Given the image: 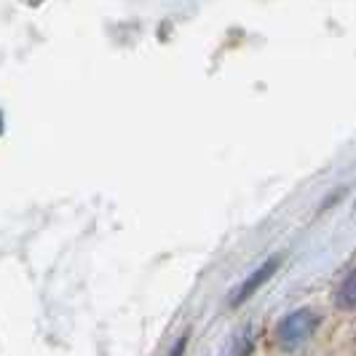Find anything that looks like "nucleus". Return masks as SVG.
Instances as JSON below:
<instances>
[{
    "mask_svg": "<svg viewBox=\"0 0 356 356\" xmlns=\"http://www.w3.org/2000/svg\"><path fill=\"white\" fill-rule=\"evenodd\" d=\"M185 346H188V335H182V338L175 343V348H172V354L169 356H182L185 354Z\"/></svg>",
    "mask_w": 356,
    "mask_h": 356,
    "instance_id": "nucleus-4",
    "label": "nucleus"
},
{
    "mask_svg": "<svg viewBox=\"0 0 356 356\" xmlns=\"http://www.w3.org/2000/svg\"><path fill=\"white\" fill-rule=\"evenodd\" d=\"M279 266H282V257H270V260H266V263L257 268V270L252 273L250 279H247V282L241 284L238 295L233 298V305H241L244 300H250L252 295H254V292H257V289H260V286L266 284L268 279H270V276H273V273L279 270Z\"/></svg>",
    "mask_w": 356,
    "mask_h": 356,
    "instance_id": "nucleus-2",
    "label": "nucleus"
},
{
    "mask_svg": "<svg viewBox=\"0 0 356 356\" xmlns=\"http://www.w3.org/2000/svg\"><path fill=\"white\" fill-rule=\"evenodd\" d=\"M335 305L343 308V311H354L356 308V268H351L343 276L338 292H335Z\"/></svg>",
    "mask_w": 356,
    "mask_h": 356,
    "instance_id": "nucleus-3",
    "label": "nucleus"
},
{
    "mask_svg": "<svg viewBox=\"0 0 356 356\" xmlns=\"http://www.w3.org/2000/svg\"><path fill=\"white\" fill-rule=\"evenodd\" d=\"M321 324V316L314 308H298L292 314H286L284 319L276 324V343L284 351H298L308 340L316 335Z\"/></svg>",
    "mask_w": 356,
    "mask_h": 356,
    "instance_id": "nucleus-1",
    "label": "nucleus"
}]
</instances>
